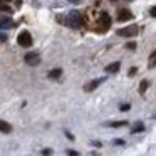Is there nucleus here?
I'll list each match as a JSON object with an SVG mask.
<instances>
[{
  "instance_id": "1",
  "label": "nucleus",
  "mask_w": 156,
  "mask_h": 156,
  "mask_svg": "<svg viewBox=\"0 0 156 156\" xmlns=\"http://www.w3.org/2000/svg\"><path fill=\"white\" fill-rule=\"evenodd\" d=\"M57 20H59V22H64L66 25H69V27H72V29H77L79 25L82 24L79 12H71V14H69V17L66 19V20H64V19H61V17H59Z\"/></svg>"
},
{
  "instance_id": "2",
  "label": "nucleus",
  "mask_w": 156,
  "mask_h": 156,
  "mask_svg": "<svg viewBox=\"0 0 156 156\" xmlns=\"http://www.w3.org/2000/svg\"><path fill=\"white\" fill-rule=\"evenodd\" d=\"M139 29L138 25H131V27H122L118 30V35H121V37H134V35H138Z\"/></svg>"
},
{
  "instance_id": "3",
  "label": "nucleus",
  "mask_w": 156,
  "mask_h": 156,
  "mask_svg": "<svg viewBox=\"0 0 156 156\" xmlns=\"http://www.w3.org/2000/svg\"><path fill=\"white\" fill-rule=\"evenodd\" d=\"M17 42H19V45H22V47H30V45H32V35L29 34L27 30H24V32L19 34Z\"/></svg>"
},
{
  "instance_id": "4",
  "label": "nucleus",
  "mask_w": 156,
  "mask_h": 156,
  "mask_svg": "<svg viewBox=\"0 0 156 156\" xmlns=\"http://www.w3.org/2000/svg\"><path fill=\"white\" fill-rule=\"evenodd\" d=\"M25 62H27L29 66H37L39 62H41V57H39V54H35V52H30V54H25Z\"/></svg>"
},
{
  "instance_id": "5",
  "label": "nucleus",
  "mask_w": 156,
  "mask_h": 156,
  "mask_svg": "<svg viewBox=\"0 0 156 156\" xmlns=\"http://www.w3.org/2000/svg\"><path fill=\"white\" fill-rule=\"evenodd\" d=\"M102 81H104V79H94V81H91L89 84H86V86H84V91H86V92H91V91H94V89L98 87V86L101 84Z\"/></svg>"
},
{
  "instance_id": "6",
  "label": "nucleus",
  "mask_w": 156,
  "mask_h": 156,
  "mask_svg": "<svg viewBox=\"0 0 156 156\" xmlns=\"http://www.w3.org/2000/svg\"><path fill=\"white\" fill-rule=\"evenodd\" d=\"M133 19V14L129 10H126V9H122V10H119V15H118V20L121 22H126V20H131Z\"/></svg>"
},
{
  "instance_id": "7",
  "label": "nucleus",
  "mask_w": 156,
  "mask_h": 156,
  "mask_svg": "<svg viewBox=\"0 0 156 156\" xmlns=\"http://www.w3.org/2000/svg\"><path fill=\"white\" fill-rule=\"evenodd\" d=\"M15 27V22L14 20H10V19H2L0 20V29H14Z\"/></svg>"
},
{
  "instance_id": "8",
  "label": "nucleus",
  "mask_w": 156,
  "mask_h": 156,
  "mask_svg": "<svg viewBox=\"0 0 156 156\" xmlns=\"http://www.w3.org/2000/svg\"><path fill=\"white\" fill-rule=\"evenodd\" d=\"M62 76V69H52L51 72H49V79H59Z\"/></svg>"
},
{
  "instance_id": "9",
  "label": "nucleus",
  "mask_w": 156,
  "mask_h": 156,
  "mask_svg": "<svg viewBox=\"0 0 156 156\" xmlns=\"http://www.w3.org/2000/svg\"><path fill=\"white\" fill-rule=\"evenodd\" d=\"M148 67H149V69H154V67H156V51H154V52H151V55H149Z\"/></svg>"
},
{
  "instance_id": "10",
  "label": "nucleus",
  "mask_w": 156,
  "mask_h": 156,
  "mask_svg": "<svg viewBox=\"0 0 156 156\" xmlns=\"http://www.w3.org/2000/svg\"><path fill=\"white\" fill-rule=\"evenodd\" d=\"M119 67H121V64H119V62H112V64H109L108 67H106V71H108V72H118Z\"/></svg>"
},
{
  "instance_id": "11",
  "label": "nucleus",
  "mask_w": 156,
  "mask_h": 156,
  "mask_svg": "<svg viewBox=\"0 0 156 156\" xmlns=\"http://www.w3.org/2000/svg\"><path fill=\"white\" fill-rule=\"evenodd\" d=\"M0 131L2 133H10L12 131V126L5 121H0Z\"/></svg>"
},
{
  "instance_id": "12",
  "label": "nucleus",
  "mask_w": 156,
  "mask_h": 156,
  "mask_svg": "<svg viewBox=\"0 0 156 156\" xmlns=\"http://www.w3.org/2000/svg\"><path fill=\"white\" fill-rule=\"evenodd\" d=\"M144 129V126H143V122H136L134 126H133V133H139Z\"/></svg>"
},
{
  "instance_id": "13",
  "label": "nucleus",
  "mask_w": 156,
  "mask_h": 156,
  "mask_svg": "<svg viewBox=\"0 0 156 156\" xmlns=\"http://www.w3.org/2000/svg\"><path fill=\"white\" fill-rule=\"evenodd\" d=\"M146 89H148V81H143L141 84H139V92L143 94V92H144Z\"/></svg>"
},
{
  "instance_id": "14",
  "label": "nucleus",
  "mask_w": 156,
  "mask_h": 156,
  "mask_svg": "<svg viewBox=\"0 0 156 156\" xmlns=\"http://www.w3.org/2000/svg\"><path fill=\"white\" fill-rule=\"evenodd\" d=\"M108 126H111V128H121V126H126V121H121V122H109Z\"/></svg>"
},
{
  "instance_id": "15",
  "label": "nucleus",
  "mask_w": 156,
  "mask_h": 156,
  "mask_svg": "<svg viewBox=\"0 0 156 156\" xmlns=\"http://www.w3.org/2000/svg\"><path fill=\"white\" fill-rule=\"evenodd\" d=\"M0 12H9V14H10L12 9L9 7V5H5V4H0Z\"/></svg>"
},
{
  "instance_id": "16",
  "label": "nucleus",
  "mask_w": 156,
  "mask_h": 156,
  "mask_svg": "<svg viewBox=\"0 0 156 156\" xmlns=\"http://www.w3.org/2000/svg\"><path fill=\"white\" fill-rule=\"evenodd\" d=\"M126 47L133 51V49H136V44H134V42H128V45H126Z\"/></svg>"
},
{
  "instance_id": "17",
  "label": "nucleus",
  "mask_w": 156,
  "mask_h": 156,
  "mask_svg": "<svg viewBox=\"0 0 156 156\" xmlns=\"http://www.w3.org/2000/svg\"><path fill=\"white\" fill-rule=\"evenodd\" d=\"M7 41V35L5 34H2V32H0V42H5Z\"/></svg>"
},
{
  "instance_id": "18",
  "label": "nucleus",
  "mask_w": 156,
  "mask_h": 156,
  "mask_svg": "<svg viewBox=\"0 0 156 156\" xmlns=\"http://www.w3.org/2000/svg\"><path fill=\"white\" fill-rule=\"evenodd\" d=\"M129 108H131L129 104H122V106H121V111H128Z\"/></svg>"
},
{
  "instance_id": "19",
  "label": "nucleus",
  "mask_w": 156,
  "mask_h": 156,
  "mask_svg": "<svg viewBox=\"0 0 156 156\" xmlns=\"http://www.w3.org/2000/svg\"><path fill=\"white\" fill-rule=\"evenodd\" d=\"M149 14H151L153 17H156V7H151V10H149Z\"/></svg>"
},
{
  "instance_id": "20",
  "label": "nucleus",
  "mask_w": 156,
  "mask_h": 156,
  "mask_svg": "<svg viewBox=\"0 0 156 156\" xmlns=\"http://www.w3.org/2000/svg\"><path fill=\"white\" fill-rule=\"evenodd\" d=\"M136 71H138V69H136V67H133L131 71H129V76H134V74H136Z\"/></svg>"
},
{
  "instance_id": "21",
  "label": "nucleus",
  "mask_w": 156,
  "mask_h": 156,
  "mask_svg": "<svg viewBox=\"0 0 156 156\" xmlns=\"http://www.w3.org/2000/svg\"><path fill=\"white\" fill-rule=\"evenodd\" d=\"M52 153V149H44V151H42V154H51Z\"/></svg>"
},
{
  "instance_id": "22",
  "label": "nucleus",
  "mask_w": 156,
  "mask_h": 156,
  "mask_svg": "<svg viewBox=\"0 0 156 156\" xmlns=\"http://www.w3.org/2000/svg\"><path fill=\"white\" fill-rule=\"evenodd\" d=\"M114 143H116V144H124V141H122V139H116Z\"/></svg>"
},
{
  "instance_id": "23",
  "label": "nucleus",
  "mask_w": 156,
  "mask_h": 156,
  "mask_svg": "<svg viewBox=\"0 0 156 156\" xmlns=\"http://www.w3.org/2000/svg\"><path fill=\"white\" fill-rule=\"evenodd\" d=\"M69 2H72V4H79L81 0H69Z\"/></svg>"
},
{
  "instance_id": "24",
  "label": "nucleus",
  "mask_w": 156,
  "mask_h": 156,
  "mask_svg": "<svg viewBox=\"0 0 156 156\" xmlns=\"http://www.w3.org/2000/svg\"><path fill=\"white\" fill-rule=\"evenodd\" d=\"M5 2H10V0H5Z\"/></svg>"
}]
</instances>
